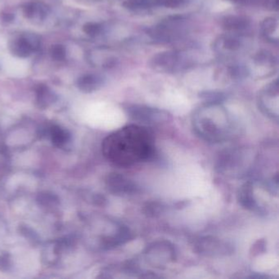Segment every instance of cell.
<instances>
[{"mask_svg":"<svg viewBox=\"0 0 279 279\" xmlns=\"http://www.w3.org/2000/svg\"><path fill=\"white\" fill-rule=\"evenodd\" d=\"M102 153L110 162L129 167L156 156L154 138L148 128L132 124L111 133L102 142Z\"/></svg>","mask_w":279,"mask_h":279,"instance_id":"obj_1","label":"cell"},{"mask_svg":"<svg viewBox=\"0 0 279 279\" xmlns=\"http://www.w3.org/2000/svg\"><path fill=\"white\" fill-rule=\"evenodd\" d=\"M192 126L200 139L221 143L234 136L237 125L230 112L220 102H205L192 116Z\"/></svg>","mask_w":279,"mask_h":279,"instance_id":"obj_2","label":"cell"},{"mask_svg":"<svg viewBox=\"0 0 279 279\" xmlns=\"http://www.w3.org/2000/svg\"><path fill=\"white\" fill-rule=\"evenodd\" d=\"M189 49L170 50L154 55L150 60L151 68L161 73H177L194 66L195 57Z\"/></svg>","mask_w":279,"mask_h":279,"instance_id":"obj_3","label":"cell"},{"mask_svg":"<svg viewBox=\"0 0 279 279\" xmlns=\"http://www.w3.org/2000/svg\"><path fill=\"white\" fill-rule=\"evenodd\" d=\"M253 165V157L249 150L234 148L220 155L216 166L219 172L233 177L244 176Z\"/></svg>","mask_w":279,"mask_h":279,"instance_id":"obj_4","label":"cell"},{"mask_svg":"<svg viewBox=\"0 0 279 279\" xmlns=\"http://www.w3.org/2000/svg\"><path fill=\"white\" fill-rule=\"evenodd\" d=\"M187 20L181 16L169 17L149 28L148 35L156 43H170L184 35L187 30Z\"/></svg>","mask_w":279,"mask_h":279,"instance_id":"obj_5","label":"cell"},{"mask_svg":"<svg viewBox=\"0 0 279 279\" xmlns=\"http://www.w3.org/2000/svg\"><path fill=\"white\" fill-rule=\"evenodd\" d=\"M142 257L148 266L161 270L176 260L177 252L175 246L168 241H156L147 246Z\"/></svg>","mask_w":279,"mask_h":279,"instance_id":"obj_6","label":"cell"},{"mask_svg":"<svg viewBox=\"0 0 279 279\" xmlns=\"http://www.w3.org/2000/svg\"><path fill=\"white\" fill-rule=\"evenodd\" d=\"M125 111L136 125L147 128L162 125L172 119L171 115L167 111L145 105H130L125 107Z\"/></svg>","mask_w":279,"mask_h":279,"instance_id":"obj_7","label":"cell"},{"mask_svg":"<svg viewBox=\"0 0 279 279\" xmlns=\"http://www.w3.org/2000/svg\"><path fill=\"white\" fill-rule=\"evenodd\" d=\"M193 247L198 254L211 258L226 257L234 252V247L232 243L216 237H201L194 242Z\"/></svg>","mask_w":279,"mask_h":279,"instance_id":"obj_8","label":"cell"},{"mask_svg":"<svg viewBox=\"0 0 279 279\" xmlns=\"http://www.w3.org/2000/svg\"><path fill=\"white\" fill-rule=\"evenodd\" d=\"M260 110L270 120L279 122V80H275L261 89L257 98Z\"/></svg>","mask_w":279,"mask_h":279,"instance_id":"obj_9","label":"cell"},{"mask_svg":"<svg viewBox=\"0 0 279 279\" xmlns=\"http://www.w3.org/2000/svg\"><path fill=\"white\" fill-rule=\"evenodd\" d=\"M278 67V60L268 51H260L251 58L246 66L248 75L255 78H267L274 75Z\"/></svg>","mask_w":279,"mask_h":279,"instance_id":"obj_10","label":"cell"},{"mask_svg":"<svg viewBox=\"0 0 279 279\" xmlns=\"http://www.w3.org/2000/svg\"><path fill=\"white\" fill-rule=\"evenodd\" d=\"M213 47L215 52L221 57H235L245 48L244 34L226 32L216 38Z\"/></svg>","mask_w":279,"mask_h":279,"instance_id":"obj_11","label":"cell"},{"mask_svg":"<svg viewBox=\"0 0 279 279\" xmlns=\"http://www.w3.org/2000/svg\"><path fill=\"white\" fill-rule=\"evenodd\" d=\"M106 182L107 189L114 195L129 197L140 193V187L137 183L120 174H111Z\"/></svg>","mask_w":279,"mask_h":279,"instance_id":"obj_12","label":"cell"},{"mask_svg":"<svg viewBox=\"0 0 279 279\" xmlns=\"http://www.w3.org/2000/svg\"><path fill=\"white\" fill-rule=\"evenodd\" d=\"M238 201L241 207L259 215H266V211L260 205L255 194L254 182L248 181L243 184L238 193Z\"/></svg>","mask_w":279,"mask_h":279,"instance_id":"obj_13","label":"cell"},{"mask_svg":"<svg viewBox=\"0 0 279 279\" xmlns=\"http://www.w3.org/2000/svg\"><path fill=\"white\" fill-rule=\"evenodd\" d=\"M221 25L226 32L245 34L251 26V20L242 15H228L221 20Z\"/></svg>","mask_w":279,"mask_h":279,"instance_id":"obj_14","label":"cell"},{"mask_svg":"<svg viewBox=\"0 0 279 279\" xmlns=\"http://www.w3.org/2000/svg\"><path fill=\"white\" fill-rule=\"evenodd\" d=\"M279 19L275 16L267 17L261 23V32L267 40L273 43L279 41Z\"/></svg>","mask_w":279,"mask_h":279,"instance_id":"obj_15","label":"cell"},{"mask_svg":"<svg viewBox=\"0 0 279 279\" xmlns=\"http://www.w3.org/2000/svg\"><path fill=\"white\" fill-rule=\"evenodd\" d=\"M103 79L95 74H88L84 75L78 80V86L80 90L85 93H91L102 86Z\"/></svg>","mask_w":279,"mask_h":279,"instance_id":"obj_16","label":"cell"},{"mask_svg":"<svg viewBox=\"0 0 279 279\" xmlns=\"http://www.w3.org/2000/svg\"><path fill=\"white\" fill-rule=\"evenodd\" d=\"M11 52L17 57H27L33 52L31 46L28 43L25 37L21 36L14 41L11 46Z\"/></svg>","mask_w":279,"mask_h":279,"instance_id":"obj_17","label":"cell"},{"mask_svg":"<svg viewBox=\"0 0 279 279\" xmlns=\"http://www.w3.org/2000/svg\"><path fill=\"white\" fill-rule=\"evenodd\" d=\"M155 6L153 0H125L123 7L128 11L139 12L147 11Z\"/></svg>","mask_w":279,"mask_h":279,"instance_id":"obj_18","label":"cell"},{"mask_svg":"<svg viewBox=\"0 0 279 279\" xmlns=\"http://www.w3.org/2000/svg\"><path fill=\"white\" fill-rule=\"evenodd\" d=\"M201 98H203L206 102H220L225 99V93L216 91H207L201 93Z\"/></svg>","mask_w":279,"mask_h":279,"instance_id":"obj_19","label":"cell"},{"mask_svg":"<svg viewBox=\"0 0 279 279\" xmlns=\"http://www.w3.org/2000/svg\"><path fill=\"white\" fill-rule=\"evenodd\" d=\"M24 13L28 18H34L35 16L41 17L44 14V11L43 7L37 3H29L24 8Z\"/></svg>","mask_w":279,"mask_h":279,"instance_id":"obj_20","label":"cell"},{"mask_svg":"<svg viewBox=\"0 0 279 279\" xmlns=\"http://www.w3.org/2000/svg\"><path fill=\"white\" fill-rule=\"evenodd\" d=\"M155 6H161L167 8H177L184 6L188 0H153Z\"/></svg>","mask_w":279,"mask_h":279,"instance_id":"obj_21","label":"cell"},{"mask_svg":"<svg viewBox=\"0 0 279 279\" xmlns=\"http://www.w3.org/2000/svg\"><path fill=\"white\" fill-rule=\"evenodd\" d=\"M52 139L53 143L57 146H61L66 143L67 140V135L63 130H61L59 127L52 128Z\"/></svg>","mask_w":279,"mask_h":279,"instance_id":"obj_22","label":"cell"},{"mask_svg":"<svg viewBox=\"0 0 279 279\" xmlns=\"http://www.w3.org/2000/svg\"><path fill=\"white\" fill-rule=\"evenodd\" d=\"M84 33H86L88 35L91 37H95L102 32V25L98 23L89 22L86 23L83 27Z\"/></svg>","mask_w":279,"mask_h":279,"instance_id":"obj_23","label":"cell"},{"mask_svg":"<svg viewBox=\"0 0 279 279\" xmlns=\"http://www.w3.org/2000/svg\"><path fill=\"white\" fill-rule=\"evenodd\" d=\"M37 95L41 104L46 105V103L50 102L52 98V93L45 86H39V89L37 91Z\"/></svg>","mask_w":279,"mask_h":279,"instance_id":"obj_24","label":"cell"},{"mask_svg":"<svg viewBox=\"0 0 279 279\" xmlns=\"http://www.w3.org/2000/svg\"><path fill=\"white\" fill-rule=\"evenodd\" d=\"M66 49L63 46L60 44H56L52 46L50 50V54L52 56V58L57 61H61L66 57Z\"/></svg>","mask_w":279,"mask_h":279,"instance_id":"obj_25","label":"cell"},{"mask_svg":"<svg viewBox=\"0 0 279 279\" xmlns=\"http://www.w3.org/2000/svg\"><path fill=\"white\" fill-rule=\"evenodd\" d=\"M163 209L164 207H162V205L152 202L145 207V214L151 217H156V216H159Z\"/></svg>","mask_w":279,"mask_h":279,"instance_id":"obj_26","label":"cell"},{"mask_svg":"<svg viewBox=\"0 0 279 279\" xmlns=\"http://www.w3.org/2000/svg\"><path fill=\"white\" fill-rule=\"evenodd\" d=\"M227 1L236 5H247L252 2V0H227Z\"/></svg>","mask_w":279,"mask_h":279,"instance_id":"obj_27","label":"cell"}]
</instances>
